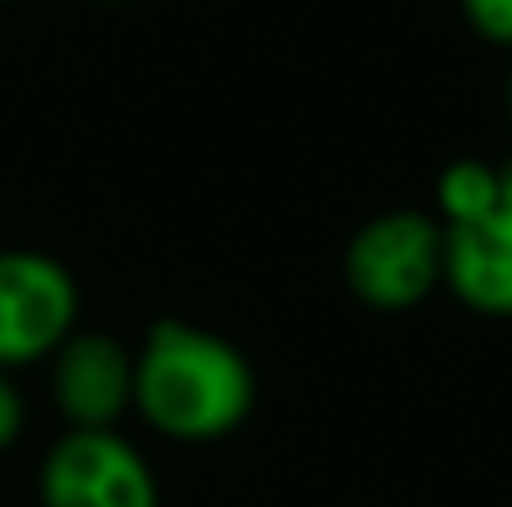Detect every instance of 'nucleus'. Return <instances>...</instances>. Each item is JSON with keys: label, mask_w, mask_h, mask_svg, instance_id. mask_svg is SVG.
<instances>
[{"label": "nucleus", "mask_w": 512, "mask_h": 507, "mask_svg": "<svg viewBox=\"0 0 512 507\" xmlns=\"http://www.w3.org/2000/svg\"><path fill=\"white\" fill-rule=\"evenodd\" d=\"M259 403L254 363L234 338L189 319H160L135 343V413L150 433L204 448L234 438Z\"/></svg>", "instance_id": "1"}, {"label": "nucleus", "mask_w": 512, "mask_h": 507, "mask_svg": "<svg viewBox=\"0 0 512 507\" xmlns=\"http://www.w3.org/2000/svg\"><path fill=\"white\" fill-rule=\"evenodd\" d=\"M343 284L373 314H413L443 289V224L433 209H383L343 244Z\"/></svg>", "instance_id": "2"}, {"label": "nucleus", "mask_w": 512, "mask_h": 507, "mask_svg": "<svg viewBox=\"0 0 512 507\" xmlns=\"http://www.w3.org/2000/svg\"><path fill=\"white\" fill-rule=\"evenodd\" d=\"M40 507H160L150 458L120 428H65L35 473Z\"/></svg>", "instance_id": "3"}, {"label": "nucleus", "mask_w": 512, "mask_h": 507, "mask_svg": "<svg viewBox=\"0 0 512 507\" xmlns=\"http://www.w3.org/2000/svg\"><path fill=\"white\" fill-rule=\"evenodd\" d=\"M80 329V284L45 249H0V368L45 363Z\"/></svg>", "instance_id": "4"}, {"label": "nucleus", "mask_w": 512, "mask_h": 507, "mask_svg": "<svg viewBox=\"0 0 512 507\" xmlns=\"http://www.w3.org/2000/svg\"><path fill=\"white\" fill-rule=\"evenodd\" d=\"M50 403L70 428H115L135 413V348L100 329H75L50 358Z\"/></svg>", "instance_id": "5"}, {"label": "nucleus", "mask_w": 512, "mask_h": 507, "mask_svg": "<svg viewBox=\"0 0 512 507\" xmlns=\"http://www.w3.org/2000/svg\"><path fill=\"white\" fill-rule=\"evenodd\" d=\"M443 289L478 319H512V209L443 229Z\"/></svg>", "instance_id": "6"}, {"label": "nucleus", "mask_w": 512, "mask_h": 507, "mask_svg": "<svg viewBox=\"0 0 512 507\" xmlns=\"http://www.w3.org/2000/svg\"><path fill=\"white\" fill-rule=\"evenodd\" d=\"M498 209H503V165L453 160L433 184V219L443 229L478 224V219H488Z\"/></svg>", "instance_id": "7"}, {"label": "nucleus", "mask_w": 512, "mask_h": 507, "mask_svg": "<svg viewBox=\"0 0 512 507\" xmlns=\"http://www.w3.org/2000/svg\"><path fill=\"white\" fill-rule=\"evenodd\" d=\"M463 20L498 50H512V0H458Z\"/></svg>", "instance_id": "8"}, {"label": "nucleus", "mask_w": 512, "mask_h": 507, "mask_svg": "<svg viewBox=\"0 0 512 507\" xmlns=\"http://www.w3.org/2000/svg\"><path fill=\"white\" fill-rule=\"evenodd\" d=\"M25 433V393L15 383V373L0 368V453H10Z\"/></svg>", "instance_id": "9"}, {"label": "nucleus", "mask_w": 512, "mask_h": 507, "mask_svg": "<svg viewBox=\"0 0 512 507\" xmlns=\"http://www.w3.org/2000/svg\"><path fill=\"white\" fill-rule=\"evenodd\" d=\"M503 204H508V209H512V160H508V165H503Z\"/></svg>", "instance_id": "10"}, {"label": "nucleus", "mask_w": 512, "mask_h": 507, "mask_svg": "<svg viewBox=\"0 0 512 507\" xmlns=\"http://www.w3.org/2000/svg\"><path fill=\"white\" fill-rule=\"evenodd\" d=\"M508 125H512V70H508Z\"/></svg>", "instance_id": "11"}, {"label": "nucleus", "mask_w": 512, "mask_h": 507, "mask_svg": "<svg viewBox=\"0 0 512 507\" xmlns=\"http://www.w3.org/2000/svg\"><path fill=\"white\" fill-rule=\"evenodd\" d=\"M105 5H130V0H105Z\"/></svg>", "instance_id": "12"}, {"label": "nucleus", "mask_w": 512, "mask_h": 507, "mask_svg": "<svg viewBox=\"0 0 512 507\" xmlns=\"http://www.w3.org/2000/svg\"><path fill=\"white\" fill-rule=\"evenodd\" d=\"M0 5H15V0H0Z\"/></svg>", "instance_id": "13"}]
</instances>
